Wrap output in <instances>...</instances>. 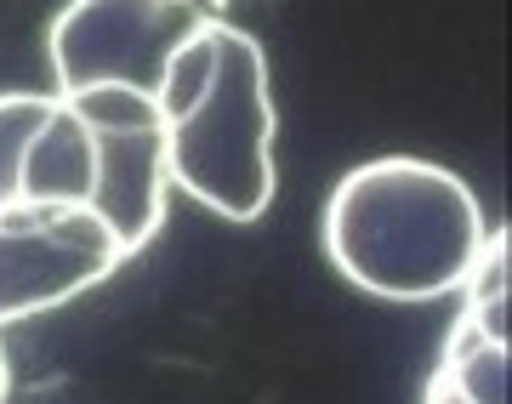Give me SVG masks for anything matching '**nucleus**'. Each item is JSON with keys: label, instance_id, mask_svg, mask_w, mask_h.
<instances>
[{"label": "nucleus", "instance_id": "obj_3", "mask_svg": "<svg viewBox=\"0 0 512 404\" xmlns=\"http://www.w3.org/2000/svg\"><path fill=\"white\" fill-rule=\"evenodd\" d=\"M211 18L200 0H69L46 23V63L57 97H80L92 86H160L171 52Z\"/></svg>", "mask_w": 512, "mask_h": 404}, {"label": "nucleus", "instance_id": "obj_5", "mask_svg": "<svg viewBox=\"0 0 512 404\" xmlns=\"http://www.w3.org/2000/svg\"><path fill=\"white\" fill-rule=\"evenodd\" d=\"M74 114L92 131L97 177H92V211L109 222L126 262L160 234L165 205H171V177H165V126L148 92L131 86H92L69 97Z\"/></svg>", "mask_w": 512, "mask_h": 404}, {"label": "nucleus", "instance_id": "obj_6", "mask_svg": "<svg viewBox=\"0 0 512 404\" xmlns=\"http://www.w3.org/2000/svg\"><path fill=\"white\" fill-rule=\"evenodd\" d=\"M92 131L57 92L0 97V211L18 205H92Z\"/></svg>", "mask_w": 512, "mask_h": 404}, {"label": "nucleus", "instance_id": "obj_7", "mask_svg": "<svg viewBox=\"0 0 512 404\" xmlns=\"http://www.w3.org/2000/svg\"><path fill=\"white\" fill-rule=\"evenodd\" d=\"M433 370H439L467 404H507V370H512L507 342L484 336L478 325H467L461 313H456V325H450V336H444L439 365Z\"/></svg>", "mask_w": 512, "mask_h": 404}, {"label": "nucleus", "instance_id": "obj_10", "mask_svg": "<svg viewBox=\"0 0 512 404\" xmlns=\"http://www.w3.org/2000/svg\"><path fill=\"white\" fill-rule=\"evenodd\" d=\"M6 393H12V365H6V348H0V404H6Z\"/></svg>", "mask_w": 512, "mask_h": 404}, {"label": "nucleus", "instance_id": "obj_4", "mask_svg": "<svg viewBox=\"0 0 512 404\" xmlns=\"http://www.w3.org/2000/svg\"><path fill=\"white\" fill-rule=\"evenodd\" d=\"M114 268H126V251L92 205L0 211V325L63 308Z\"/></svg>", "mask_w": 512, "mask_h": 404}, {"label": "nucleus", "instance_id": "obj_1", "mask_svg": "<svg viewBox=\"0 0 512 404\" xmlns=\"http://www.w3.org/2000/svg\"><path fill=\"white\" fill-rule=\"evenodd\" d=\"M154 109L165 126V177L222 222L268 217L279 188L274 171V80L268 52L251 29L205 18L171 52Z\"/></svg>", "mask_w": 512, "mask_h": 404}, {"label": "nucleus", "instance_id": "obj_2", "mask_svg": "<svg viewBox=\"0 0 512 404\" xmlns=\"http://www.w3.org/2000/svg\"><path fill=\"white\" fill-rule=\"evenodd\" d=\"M330 268L376 302L456 296L490 234L484 205L450 166L382 154L353 166L319 211Z\"/></svg>", "mask_w": 512, "mask_h": 404}, {"label": "nucleus", "instance_id": "obj_9", "mask_svg": "<svg viewBox=\"0 0 512 404\" xmlns=\"http://www.w3.org/2000/svg\"><path fill=\"white\" fill-rule=\"evenodd\" d=\"M421 404H467V399H461L456 387L444 382L439 370H433V376H427V387H421Z\"/></svg>", "mask_w": 512, "mask_h": 404}, {"label": "nucleus", "instance_id": "obj_8", "mask_svg": "<svg viewBox=\"0 0 512 404\" xmlns=\"http://www.w3.org/2000/svg\"><path fill=\"white\" fill-rule=\"evenodd\" d=\"M512 234L495 222L490 234H484V245H478L473 268H467V279H461V319L467 325H478L484 336H495V342H507V279H512Z\"/></svg>", "mask_w": 512, "mask_h": 404}]
</instances>
